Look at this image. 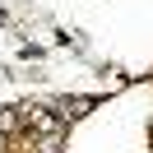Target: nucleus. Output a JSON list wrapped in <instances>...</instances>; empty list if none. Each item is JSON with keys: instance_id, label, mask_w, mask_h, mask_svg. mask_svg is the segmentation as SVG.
I'll return each instance as SVG.
<instances>
[{"instance_id": "f257e3e1", "label": "nucleus", "mask_w": 153, "mask_h": 153, "mask_svg": "<svg viewBox=\"0 0 153 153\" xmlns=\"http://www.w3.org/2000/svg\"><path fill=\"white\" fill-rule=\"evenodd\" d=\"M23 116H28V125H33V130H42L47 139H56V134H60V121H56V116H47L42 107H28Z\"/></svg>"}, {"instance_id": "f03ea898", "label": "nucleus", "mask_w": 153, "mask_h": 153, "mask_svg": "<svg viewBox=\"0 0 153 153\" xmlns=\"http://www.w3.org/2000/svg\"><path fill=\"white\" fill-rule=\"evenodd\" d=\"M88 107H93V97H65L60 102V121H79Z\"/></svg>"}, {"instance_id": "7ed1b4c3", "label": "nucleus", "mask_w": 153, "mask_h": 153, "mask_svg": "<svg viewBox=\"0 0 153 153\" xmlns=\"http://www.w3.org/2000/svg\"><path fill=\"white\" fill-rule=\"evenodd\" d=\"M19 107H5V111H0V130H19Z\"/></svg>"}]
</instances>
